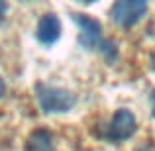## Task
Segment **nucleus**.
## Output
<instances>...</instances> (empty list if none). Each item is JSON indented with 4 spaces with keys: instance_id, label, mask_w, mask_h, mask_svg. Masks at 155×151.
Returning <instances> with one entry per match:
<instances>
[{
    "instance_id": "nucleus-1",
    "label": "nucleus",
    "mask_w": 155,
    "mask_h": 151,
    "mask_svg": "<svg viewBox=\"0 0 155 151\" xmlns=\"http://www.w3.org/2000/svg\"><path fill=\"white\" fill-rule=\"evenodd\" d=\"M73 18H75V22L79 24V28H81L79 41L83 43L87 49H98L100 53H104V55H108V57L112 55L114 49H112V45L102 38L100 24L96 22V20L88 18V16H84V14H75Z\"/></svg>"
},
{
    "instance_id": "nucleus-2",
    "label": "nucleus",
    "mask_w": 155,
    "mask_h": 151,
    "mask_svg": "<svg viewBox=\"0 0 155 151\" xmlns=\"http://www.w3.org/2000/svg\"><path fill=\"white\" fill-rule=\"evenodd\" d=\"M147 12V0H116L112 6V20L122 28H132Z\"/></svg>"
},
{
    "instance_id": "nucleus-3",
    "label": "nucleus",
    "mask_w": 155,
    "mask_h": 151,
    "mask_svg": "<svg viewBox=\"0 0 155 151\" xmlns=\"http://www.w3.org/2000/svg\"><path fill=\"white\" fill-rule=\"evenodd\" d=\"M39 106L45 112H67L75 104V96L63 88L55 87H39Z\"/></svg>"
},
{
    "instance_id": "nucleus-4",
    "label": "nucleus",
    "mask_w": 155,
    "mask_h": 151,
    "mask_svg": "<svg viewBox=\"0 0 155 151\" xmlns=\"http://www.w3.org/2000/svg\"><path fill=\"white\" fill-rule=\"evenodd\" d=\"M136 132V118L130 110H118L108 126V140L122 141Z\"/></svg>"
},
{
    "instance_id": "nucleus-5",
    "label": "nucleus",
    "mask_w": 155,
    "mask_h": 151,
    "mask_svg": "<svg viewBox=\"0 0 155 151\" xmlns=\"http://www.w3.org/2000/svg\"><path fill=\"white\" fill-rule=\"evenodd\" d=\"M38 39L43 45H53V43L59 39L61 35V22L55 14H45L38 24V30H35Z\"/></svg>"
},
{
    "instance_id": "nucleus-6",
    "label": "nucleus",
    "mask_w": 155,
    "mask_h": 151,
    "mask_svg": "<svg viewBox=\"0 0 155 151\" xmlns=\"http://www.w3.org/2000/svg\"><path fill=\"white\" fill-rule=\"evenodd\" d=\"M51 149V136L45 130H35L26 141V151H49Z\"/></svg>"
},
{
    "instance_id": "nucleus-7",
    "label": "nucleus",
    "mask_w": 155,
    "mask_h": 151,
    "mask_svg": "<svg viewBox=\"0 0 155 151\" xmlns=\"http://www.w3.org/2000/svg\"><path fill=\"white\" fill-rule=\"evenodd\" d=\"M4 14H6V0H0V24L4 20Z\"/></svg>"
},
{
    "instance_id": "nucleus-8",
    "label": "nucleus",
    "mask_w": 155,
    "mask_h": 151,
    "mask_svg": "<svg viewBox=\"0 0 155 151\" xmlns=\"http://www.w3.org/2000/svg\"><path fill=\"white\" fill-rule=\"evenodd\" d=\"M4 94V83H2V79H0V96Z\"/></svg>"
},
{
    "instance_id": "nucleus-9",
    "label": "nucleus",
    "mask_w": 155,
    "mask_h": 151,
    "mask_svg": "<svg viewBox=\"0 0 155 151\" xmlns=\"http://www.w3.org/2000/svg\"><path fill=\"white\" fill-rule=\"evenodd\" d=\"M151 104H153V112H155V92H153V96H151Z\"/></svg>"
},
{
    "instance_id": "nucleus-10",
    "label": "nucleus",
    "mask_w": 155,
    "mask_h": 151,
    "mask_svg": "<svg viewBox=\"0 0 155 151\" xmlns=\"http://www.w3.org/2000/svg\"><path fill=\"white\" fill-rule=\"evenodd\" d=\"M79 2H87L88 4V2H94V0H79Z\"/></svg>"
}]
</instances>
